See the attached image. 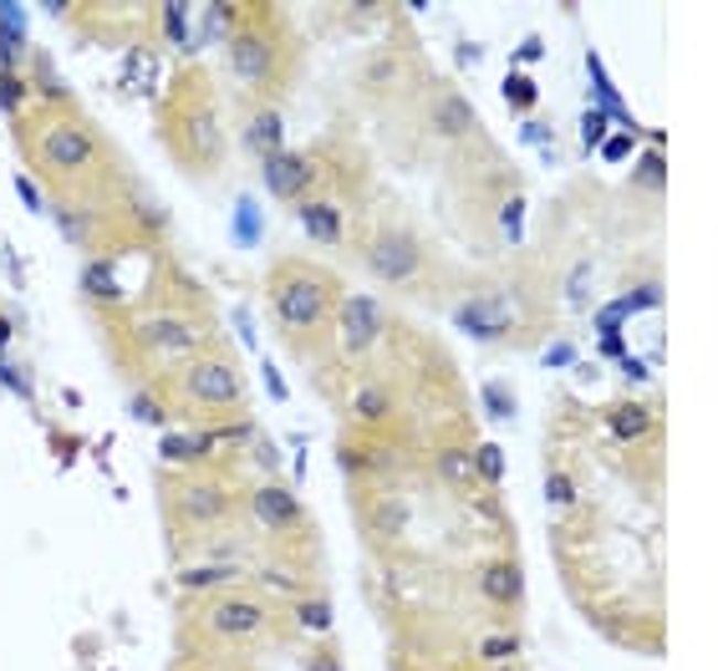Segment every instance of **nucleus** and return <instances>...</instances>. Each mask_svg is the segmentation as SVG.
I'll list each match as a JSON object with an SVG mask.
<instances>
[{"label": "nucleus", "mask_w": 718, "mask_h": 671, "mask_svg": "<svg viewBox=\"0 0 718 671\" xmlns=\"http://www.w3.org/2000/svg\"><path fill=\"white\" fill-rule=\"evenodd\" d=\"M266 295H270V316H276V326L286 331V336H311V331L326 326V321L336 316V305H342L336 280L311 270L307 260L280 264L276 275H270Z\"/></svg>", "instance_id": "nucleus-1"}, {"label": "nucleus", "mask_w": 718, "mask_h": 671, "mask_svg": "<svg viewBox=\"0 0 718 671\" xmlns=\"http://www.w3.org/2000/svg\"><path fill=\"white\" fill-rule=\"evenodd\" d=\"M26 138H31L26 153L46 173H56V178H77V173H87L97 163V153H103V148H97V132L72 118H52L46 128H31Z\"/></svg>", "instance_id": "nucleus-2"}, {"label": "nucleus", "mask_w": 718, "mask_h": 671, "mask_svg": "<svg viewBox=\"0 0 718 671\" xmlns=\"http://www.w3.org/2000/svg\"><path fill=\"white\" fill-rule=\"evenodd\" d=\"M184 397L194 402V408H204V412H235L239 402H245V382H239V371L229 367L225 356H214V351H204V356H194L184 367Z\"/></svg>", "instance_id": "nucleus-3"}, {"label": "nucleus", "mask_w": 718, "mask_h": 671, "mask_svg": "<svg viewBox=\"0 0 718 671\" xmlns=\"http://www.w3.org/2000/svg\"><path fill=\"white\" fill-rule=\"evenodd\" d=\"M362 260H367V270H373L377 280H387V285H408V280L418 275V264H424V245H418L412 229L383 224V229H373V239L362 245Z\"/></svg>", "instance_id": "nucleus-4"}, {"label": "nucleus", "mask_w": 718, "mask_h": 671, "mask_svg": "<svg viewBox=\"0 0 718 671\" xmlns=\"http://www.w3.org/2000/svg\"><path fill=\"white\" fill-rule=\"evenodd\" d=\"M138 346L148 356H179V361H194L204 351V336L194 321H184L179 311H148L138 321Z\"/></svg>", "instance_id": "nucleus-5"}, {"label": "nucleus", "mask_w": 718, "mask_h": 671, "mask_svg": "<svg viewBox=\"0 0 718 671\" xmlns=\"http://www.w3.org/2000/svg\"><path fill=\"white\" fill-rule=\"evenodd\" d=\"M229 72L245 87H266L280 72V46L260 26H235V36H229Z\"/></svg>", "instance_id": "nucleus-6"}, {"label": "nucleus", "mask_w": 718, "mask_h": 671, "mask_svg": "<svg viewBox=\"0 0 718 671\" xmlns=\"http://www.w3.org/2000/svg\"><path fill=\"white\" fill-rule=\"evenodd\" d=\"M204 626L219 641H250L270 626V610L255 600V595H219L210 610H204Z\"/></svg>", "instance_id": "nucleus-7"}, {"label": "nucleus", "mask_w": 718, "mask_h": 671, "mask_svg": "<svg viewBox=\"0 0 718 671\" xmlns=\"http://www.w3.org/2000/svg\"><path fill=\"white\" fill-rule=\"evenodd\" d=\"M383 336V305L373 295H342L336 305V342H342V356H367Z\"/></svg>", "instance_id": "nucleus-8"}, {"label": "nucleus", "mask_w": 718, "mask_h": 671, "mask_svg": "<svg viewBox=\"0 0 718 671\" xmlns=\"http://www.w3.org/2000/svg\"><path fill=\"white\" fill-rule=\"evenodd\" d=\"M173 509L184 513L189 524H219V519H229V509H235V499H229L225 488L214 484V478H189V484H179V494H173Z\"/></svg>", "instance_id": "nucleus-9"}, {"label": "nucleus", "mask_w": 718, "mask_h": 671, "mask_svg": "<svg viewBox=\"0 0 718 671\" xmlns=\"http://www.w3.org/2000/svg\"><path fill=\"white\" fill-rule=\"evenodd\" d=\"M250 513H255V524L276 529V534H291V529L307 524V509H301V499H296L286 484L250 488Z\"/></svg>", "instance_id": "nucleus-10"}, {"label": "nucleus", "mask_w": 718, "mask_h": 671, "mask_svg": "<svg viewBox=\"0 0 718 671\" xmlns=\"http://www.w3.org/2000/svg\"><path fill=\"white\" fill-rule=\"evenodd\" d=\"M459 326H464L469 336H479V342H500V336H510V326H515V311H510L505 295H479V301L459 305Z\"/></svg>", "instance_id": "nucleus-11"}, {"label": "nucleus", "mask_w": 718, "mask_h": 671, "mask_svg": "<svg viewBox=\"0 0 718 671\" xmlns=\"http://www.w3.org/2000/svg\"><path fill=\"white\" fill-rule=\"evenodd\" d=\"M317 184V169H311V159H301V153H276V159H266V188L276 198H307V188Z\"/></svg>", "instance_id": "nucleus-12"}, {"label": "nucleus", "mask_w": 718, "mask_h": 671, "mask_svg": "<svg viewBox=\"0 0 718 671\" xmlns=\"http://www.w3.org/2000/svg\"><path fill=\"white\" fill-rule=\"evenodd\" d=\"M479 595H484L490 606L515 610L519 595H525V575H519L515 560H490V565L479 570Z\"/></svg>", "instance_id": "nucleus-13"}, {"label": "nucleus", "mask_w": 718, "mask_h": 671, "mask_svg": "<svg viewBox=\"0 0 718 671\" xmlns=\"http://www.w3.org/2000/svg\"><path fill=\"white\" fill-rule=\"evenodd\" d=\"M179 148H200L204 163L219 159V122H214V107H189L184 122H179Z\"/></svg>", "instance_id": "nucleus-14"}, {"label": "nucleus", "mask_w": 718, "mask_h": 671, "mask_svg": "<svg viewBox=\"0 0 718 671\" xmlns=\"http://www.w3.org/2000/svg\"><path fill=\"white\" fill-rule=\"evenodd\" d=\"M367 529L377 540H403L412 529V504L398 499V494H383V499L367 504Z\"/></svg>", "instance_id": "nucleus-15"}, {"label": "nucleus", "mask_w": 718, "mask_h": 671, "mask_svg": "<svg viewBox=\"0 0 718 671\" xmlns=\"http://www.w3.org/2000/svg\"><path fill=\"white\" fill-rule=\"evenodd\" d=\"M245 148H250V153H260V159L286 153V122H280L276 107H260V112L245 122Z\"/></svg>", "instance_id": "nucleus-16"}, {"label": "nucleus", "mask_w": 718, "mask_h": 671, "mask_svg": "<svg viewBox=\"0 0 718 671\" xmlns=\"http://www.w3.org/2000/svg\"><path fill=\"white\" fill-rule=\"evenodd\" d=\"M607 433H612L617 443H642V437L652 433V412L642 408V402H612V408H607Z\"/></svg>", "instance_id": "nucleus-17"}, {"label": "nucleus", "mask_w": 718, "mask_h": 671, "mask_svg": "<svg viewBox=\"0 0 718 671\" xmlns=\"http://www.w3.org/2000/svg\"><path fill=\"white\" fill-rule=\"evenodd\" d=\"M433 128H439L449 143L453 138H469V132H474V107H469L459 93H443L439 102H433Z\"/></svg>", "instance_id": "nucleus-18"}, {"label": "nucleus", "mask_w": 718, "mask_h": 671, "mask_svg": "<svg viewBox=\"0 0 718 671\" xmlns=\"http://www.w3.org/2000/svg\"><path fill=\"white\" fill-rule=\"evenodd\" d=\"M301 229H307L317 245H342V214H336L332 204H321V198L301 204Z\"/></svg>", "instance_id": "nucleus-19"}, {"label": "nucleus", "mask_w": 718, "mask_h": 671, "mask_svg": "<svg viewBox=\"0 0 718 671\" xmlns=\"http://www.w3.org/2000/svg\"><path fill=\"white\" fill-rule=\"evenodd\" d=\"M387 412H393V397H387L383 382H362L357 392H352V418L357 422H383Z\"/></svg>", "instance_id": "nucleus-20"}, {"label": "nucleus", "mask_w": 718, "mask_h": 671, "mask_svg": "<svg viewBox=\"0 0 718 671\" xmlns=\"http://www.w3.org/2000/svg\"><path fill=\"white\" fill-rule=\"evenodd\" d=\"M439 478L449 488H469V484H474V458H469V453H459V447H443V453H439Z\"/></svg>", "instance_id": "nucleus-21"}, {"label": "nucleus", "mask_w": 718, "mask_h": 671, "mask_svg": "<svg viewBox=\"0 0 718 671\" xmlns=\"http://www.w3.org/2000/svg\"><path fill=\"white\" fill-rule=\"evenodd\" d=\"M229 580H239V565H200V570H184L179 585L184 591H214V585H229Z\"/></svg>", "instance_id": "nucleus-22"}, {"label": "nucleus", "mask_w": 718, "mask_h": 671, "mask_svg": "<svg viewBox=\"0 0 718 671\" xmlns=\"http://www.w3.org/2000/svg\"><path fill=\"white\" fill-rule=\"evenodd\" d=\"M469 458H474V478H484V484H500V478H505V453H500L494 443L474 447Z\"/></svg>", "instance_id": "nucleus-23"}, {"label": "nucleus", "mask_w": 718, "mask_h": 671, "mask_svg": "<svg viewBox=\"0 0 718 671\" xmlns=\"http://www.w3.org/2000/svg\"><path fill=\"white\" fill-rule=\"evenodd\" d=\"M296 616H301V626H307V631H317V636L332 631V606H326V600H301V606H296Z\"/></svg>", "instance_id": "nucleus-24"}, {"label": "nucleus", "mask_w": 718, "mask_h": 671, "mask_svg": "<svg viewBox=\"0 0 718 671\" xmlns=\"http://www.w3.org/2000/svg\"><path fill=\"white\" fill-rule=\"evenodd\" d=\"M546 499H550V509H556V513L576 509V484L566 474H550L546 478Z\"/></svg>", "instance_id": "nucleus-25"}, {"label": "nucleus", "mask_w": 718, "mask_h": 671, "mask_svg": "<svg viewBox=\"0 0 718 671\" xmlns=\"http://www.w3.org/2000/svg\"><path fill=\"white\" fill-rule=\"evenodd\" d=\"M515 636H484V641H479V657L484 661H510L515 657Z\"/></svg>", "instance_id": "nucleus-26"}, {"label": "nucleus", "mask_w": 718, "mask_h": 671, "mask_svg": "<svg viewBox=\"0 0 718 671\" xmlns=\"http://www.w3.org/2000/svg\"><path fill=\"white\" fill-rule=\"evenodd\" d=\"M260 585H270L276 595H296V591H301V580H296L291 570H260Z\"/></svg>", "instance_id": "nucleus-27"}, {"label": "nucleus", "mask_w": 718, "mask_h": 671, "mask_svg": "<svg viewBox=\"0 0 718 671\" xmlns=\"http://www.w3.org/2000/svg\"><path fill=\"white\" fill-rule=\"evenodd\" d=\"M0 107H11V112L21 107V82H15L11 72H0Z\"/></svg>", "instance_id": "nucleus-28"}, {"label": "nucleus", "mask_w": 718, "mask_h": 671, "mask_svg": "<svg viewBox=\"0 0 718 671\" xmlns=\"http://www.w3.org/2000/svg\"><path fill=\"white\" fill-rule=\"evenodd\" d=\"M87 290H93V295H118L112 280H107V264H93V270H87Z\"/></svg>", "instance_id": "nucleus-29"}, {"label": "nucleus", "mask_w": 718, "mask_h": 671, "mask_svg": "<svg viewBox=\"0 0 718 671\" xmlns=\"http://www.w3.org/2000/svg\"><path fill=\"white\" fill-rule=\"evenodd\" d=\"M163 15H169V36H179V41H184V15H189V6H179V0H169V6H163Z\"/></svg>", "instance_id": "nucleus-30"}, {"label": "nucleus", "mask_w": 718, "mask_h": 671, "mask_svg": "<svg viewBox=\"0 0 718 671\" xmlns=\"http://www.w3.org/2000/svg\"><path fill=\"white\" fill-rule=\"evenodd\" d=\"M0 21H6V31H11V36H21V31H26V21H21V6H0Z\"/></svg>", "instance_id": "nucleus-31"}, {"label": "nucleus", "mask_w": 718, "mask_h": 671, "mask_svg": "<svg viewBox=\"0 0 718 671\" xmlns=\"http://www.w3.org/2000/svg\"><path fill=\"white\" fill-rule=\"evenodd\" d=\"M626 153V138H607V159H622Z\"/></svg>", "instance_id": "nucleus-32"}, {"label": "nucleus", "mask_w": 718, "mask_h": 671, "mask_svg": "<svg viewBox=\"0 0 718 671\" xmlns=\"http://www.w3.org/2000/svg\"><path fill=\"white\" fill-rule=\"evenodd\" d=\"M311 671H342V667H336V657H311Z\"/></svg>", "instance_id": "nucleus-33"}, {"label": "nucleus", "mask_w": 718, "mask_h": 671, "mask_svg": "<svg viewBox=\"0 0 718 671\" xmlns=\"http://www.w3.org/2000/svg\"><path fill=\"white\" fill-rule=\"evenodd\" d=\"M494 671H510V667H494Z\"/></svg>", "instance_id": "nucleus-34"}]
</instances>
